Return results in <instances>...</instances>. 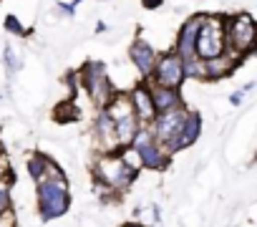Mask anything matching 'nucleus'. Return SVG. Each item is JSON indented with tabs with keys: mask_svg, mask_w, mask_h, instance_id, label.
<instances>
[{
	"mask_svg": "<svg viewBox=\"0 0 257 227\" xmlns=\"http://www.w3.org/2000/svg\"><path fill=\"white\" fill-rule=\"evenodd\" d=\"M257 23L249 13L239 11L234 16H224V53L239 66L254 51Z\"/></svg>",
	"mask_w": 257,
	"mask_h": 227,
	"instance_id": "f257e3e1",
	"label": "nucleus"
},
{
	"mask_svg": "<svg viewBox=\"0 0 257 227\" xmlns=\"http://www.w3.org/2000/svg\"><path fill=\"white\" fill-rule=\"evenodd\" d=\"M36 209L43 222L58 219L71 209V187L66 174L48 177L36 184Z\"/></svg>",
	"mask_w": 257,
	"mask_h": 227,
	"instance_id": "f03ea898",
	"label": "nucleus"
},
{
	"mask_svg": "<svg viewBox=\"0 0 257 227\" xmlns=\"http://www.w3.org/2000/svg\"><path fill=\"white\" fill-rule=\"evenodd\" d=\"M93 177H96V182H98L103 189H111V192L121 194V192H126L128 187L137 182L139 172L128 167V164L121 159L118 152H111V154H101V157L96 159V164H93Z\"/></svg>",
	"mask_w": 257,
	"mask_h": 227,
	"instance_id": "7ed1b4c3",
	"label": "nucleus"
},
{
	"mask_svg": "<svg viewBox=\"0 0 257 227\" xmlns=\"http://www.w3.org/2000/svg\"><path fill=\"white\" fill-rule=\"evenodd\" d=\"M222 53H224V16H199L194 56L199 61H209Z\"/></svg>",
	"mask_w": 257,
	"mask_h": 227,
	"instance_id": "20e7f679",
	"label": "nucleus"
},
{
	"mask_svg": "<svg viewBox=\"0 0 257 227\" xmlns=\"http://www.w3.org/2000/svg\"><path fill=\"white\" fill-rule=\"evenodd\" d=\"M128 147L137 152V157H139V162H142V169L162 172V169H167L169 162H172V154L167 152V147L159 144V142L154 139V134H152L147 127L139 129V134L134 137V142L128 144Z\"/></svg>",
	"mask_w": 257,
	"mask_h": 227,
	"instance_id": "39448f33",
	"label": "nucleus"
},
{
	"mask_svg": "<svg viewBox=\"0 0 257 227\" xmlns=\"http://www.w3.org/2000/svg\"><path fill=\"white\" fill-rule=\"evenodd\" d=\"M78 76H81V83H83V88L88 91L91 101L96 103V108H103V106L113 98L116 88H113V83H111V78H108V73H106V66H103L101 61H88V63L81 68Z\"/></svg>",
	"mask_w": 257,
	"mask_h": 227,
	"instance_id": "423d86ee",
	"label": "nucleus"
},
{
	"mask_svg": "<svg viewBox=\"0 0 257 227\" xmlns=\"http://www.w3.org/2000/svg\"><path fill=\"white\" fill-rule=\"evenodd\" d=\"M149 83H157V86H164V88H182V83L187 81L184 76V61L174 53V51H167V53H159L157 56V63H154V71L152 76L147 78Z\"/></svg>",
	"mask_w": 257,
	"mask_h": 227,
	"instance_id": "0eeeda50",
	"label": "nucleus"
},
{
	"mask_svg": "<svg viewBox=\"0 0 257 227\" xmlns=\"http://www.w3.org/2000/svg\"><path fill=\"white\" fill-rule=\"evenodd\" d=\"M184 117H187V106H179V108H172V111H162V113H157V117L152 119V124L147 129L154 134V139L159 144L167 147L172 142V137L179 132Z\"/></svg>",
	"mask_w": 257,
	"mask_h": 227,
	"instance_id": "6e6552de",
	"label": "nucleus"
},
{
	"mask_svg": "<svg viewBox=\"0 0 257 227\" xmlns=\"http://www.w3.org/2000/svg\"><path fill=\"white\" fill-rule=\"evenodd\" d=\"M202 137V117L194 111V108H187V117L179 127V132L172 137V142L167 144V152L174 154V152H182L192 144H197V139Z\"/></svg>",
	"mask_w": 257,
	"mask_h": 227,
	"instance_id": "1a4fd4ad",
	"label": "nucleus"
},
{
	"mask_svg": "<svg viewBox=\"0 0 257 227\" xmlns=\"http://www.w3.org/2000/svg\"><path fill=\"white\" fill-rule=\"evenodd\" d=\"M157 48L149 43V41H144V38H137L134 43H132V48H128V58H132V63H134V68H137V73L142 76V81H147L149 76H152V71H154V63H157Z\"/></svg>",
	"mask_w": 257,
	"mask_h": 227,
	"instance_id": "9d476101",
	"label": "nucleus"
},
{
	"mask_svg": "<svg viewBox=\"0 0 257 227\" xmlns=\"http://www.w3.org/2000/svg\"><path fill=\"white\" fill-rule=\"evenodd\" d=\"M126 96H128V101H132V111H134L137 122H139L142 127H149V124H152V119L157 117L154 103H152V96H149V86L142 81L139 86H134Z\"/></svg>",
	"mask_w": 257,
	"mask_h": 227,
	"instance_id": "9b49d317",
	"label": "nucleus"
},
{
	"mask_svg": "<svg viewBox=\"0 0 257 227\" xmlns=\"http://www.w3.org/2000/svg\"><path fill=\"white\" fill-rule=\"evenodd\" d=\"M197 31H199V16H192L177 33V43H174V53L187 61V58H197L194 56V41H197Z\"/></svg>",
	"mask_w": 257,
	"mask_h": 227,
	"instance_id": "f8f14e48",
	"label": "nucleus"
},
{
	"mask_svg": "<svg viewBox=\"0 0 257 227\" xmlns=\"http://www.w3.org/2000/svg\"><path fill=\"white\" fill-rule=\"evenodd\" d=\"M144 83L149 86V96H152V103H154V111H157V113L184 106L182 93H179L177 88H164V86H157V83H149V81H144Z\"/></svg>",
	"mask_w": 257,
	"mask_h": 227,
	"instance_id": "ddd939ff",
	"label": "nucleus"
},
{
	"mask_svg": "<svg viewBox=\"0 0 257 227\" xmlns=\"http://www.w3.org/2000/svg\"><path fill=\"white\" fill-rule=\"evenodd\" d=\"M28 174H31V179L38 184V182H43V179H48V177L63 174V169H61L48 154L36 152V154H31V159H28Z\"/></svg>",
	"mask_w": 257,
	"mask_h": 227,
	"instance_id": "4468645a",
	"label": "nucleus"
},
{
	"mask_svg": "<svg viewBox=\"0 0 257 227\" xmlns=\"http://www.w3.org/2000/svg\"><path fill=\"white\" fill-rule=\"evenodd\" d=\"M234 68H237V63L227 53H222L217 58H209V61H202V81H222Z\"/></svg>",
	"mask_w": 257,
	"mask_h": 227,
	"instance_id": "2eb2a0df",
	"label": "nucleus"
},
{
	"mask_svg": "<svg viewBox=\"0 0 257 227\" xmlns=\"http://www.w3.org/2000/svg\"><path fill=\"white\" fill-rule=\"evenodd\" d=\"M139 129H142V124L137 122L134 113H128V117L116 119V122H113V137H116L118 149H123V147L132 144V142H134V137L139 134Z\"/></svg>",
	"mask_w": 257,
	"mask_h": 227,
	"instance_id": "dca6fc26",
	"label": "nucleus"
},
{
	"mask_svg": "<svg viewBox=\"0 0 257 227\" xmlns=\"http://www.w3.org/2000/svg\"><path fill=\"white\" fill-rule=\"evenodd\" d=\"M13 177L6 174V177H0V212H6V209H13Z\"/></svg>",
	"mask_w": 257,
	"mask_h": 227,
	"instance_id": "f3484780",
	"label": "nucleus"
},
{
	"mask_svg": "<svg viewBox=\"0 0 257 227\" xmlns=\"http://www.w3.org/2000/svg\"><path fill=\"white\" fill-rule=\"evenodd\" d=\"M76 119H78V108H76L73 103H61V106L56 108V122L68 124V122H76Z\"/></svg>",
	"mask_w": 257,
	"mask_h": 227,
	"instance_id": "a211bd4d",
	"label": "nucleus"
},
{
	"mask_svg": "<svg viewBox=\"0 0 257 227\" xmlns=\"http://www.w3.org/2000/svg\"><path fill=\"white\" fill-rule=\"evenodd\" d=\"M6 28H8L11 33H16V36H23V33H26V28L21 26V21H18V18H13V16H8V18H6Z\"/></svg>",
	"mask_w": 257,
	"mask_h": 227,
	"instance_id": "6ab92c4d",
	"label": "nucleus"
},
{
	"mask_svg": "<svg viewBox=\"0 0 257 227\" xmlns=\"http://www.w3.org/2000/svg\"><path fill=\"white\" fill-rule=\"evenodd\" d=\"M0 227H16V209L0 212Z\"/></svg>",
	"mask_w": 257,
	"mask_h": 227,
	"instance_id": "aec40b11",
	"label": "nucleus"
},
{
	"mask_svg": "<svg viewBox=\"0 0 257 227\" xmlns=\"http://www.w3.org/2000/svg\"><path fill=\"white\" fill-rule=\"evenodd\" d=\"M6 61H8V68H11V71H18L21 61L13 56V46H6Z\"/></svg>",
	"mask_w": 257,
	"mask_h": 227,
	"instance_id": "412c9836",
	"label": "nucleus"
},
{
	"mask_svg": "<svg viewBox=\"0 0 257 227\" xmlns=\"http://www.w3.org/2000/svg\"><path fill=\"white\" fill-rule=\"evenodd\" d=\"M6 174H11V164H8L6 152H0V177H6Z\"/></svg>",
	"mask_w": 257,
	"mask_h": 227,
	"instance_id": "4be33fe9",
	"label": "nucleus"
},
{
	"mask_svg": "<svg viewBox=\"0 0 257 227\" xmlns=\"http://www.w3.org/2000/svg\"><path fill=\"white\" fill-rule=\"evenodd\" d=\"M242 96H244V91H239V93H232V96H229V103H232V106H239V103H242Z\"/></svg>",
	"mask_w": 257,
	"mask_h": 227,
	"instance_id": "5701e85b",
	"label": "nucleus"
},
{
	"mask_svg": "<svg viewBox=\"0 0 257 227\" xmlns=\"http://www.w3.org/2000/svg\"><path fill=\"white\" fill-rule=\"evenodd\" d=\"M144 6L152 11V8H159V6H162V0H144Z\"/></svg>",
	"mask_w": 257,
	"mask_h": 227,
	"instance_id": "b1692460",
	"label": "nucleus"
},
{
	"mask_svg": "<svg viewBox=\"0 0 257 227\" xmlns=\"http://www.w3.org/2000/svg\"><path fill=\"white\" fill-rule=\"evenodd\" d=\"M121 227H144V224H139V222H123Z\"/></svg>",
	"mask_w": 257,
	"mask_h": 227,
	"instance_id": "393cba45",
	"label": "nucleus"
},
{
	"mask_svg": "<svg viewBox=\"0 0 257 227\" xmlns=\"http://www.w3.org/2000/svg\"><path fill=\"white\" fill-rule=\"evenodd\" d=\"M0 152H3V144H0Z\"/></svg>",
	"mask_w": 257,
	"mask_h": 227,
	"instance_id": "a878e982",
	"label": "nucleus"
}]
</instances>
